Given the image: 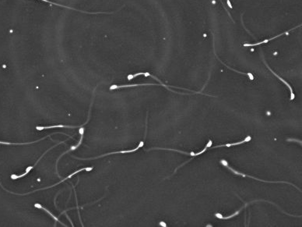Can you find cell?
<instances>
[{"label":"cell","mask_w":302,"mask_h":227,"mask_svg":"<svg viewBox=\"0 0 302 227\" xmlns=\"http://www.w3.org/2000/svg\"><path fill=\"white\" fill-rule=\"evenodd\" d=\"M221 163L222 165H224L225 167H227V169H229V170H230L231 172H233L235 174H236V175H238V176H241V177H249V178H252V179H254V180H258V181H260V182H264V183H288V184H290V185H292V186H294V187H296L297 188V190H299V191H300V190L299 189L298 187H297L295 186V185H294V184H292V183H288V182H286V181H266V180H260V179H258V178H255V177H252V176H249V175H246V174H244V173H240V172H238L237 170H235V169H234L233 168H231L230 166H228V163H227V162L226 161V160H224V159H222L221 161Z\"/></svg>","instance_id":"6da1fadb"},{"label":"cell","mask_w":302,"mask_h":227,"mask_svg":"<svg viewBox=\"0 0 302 227\" xmlns=\"http://www.w3.org/2000/svg\"><path fill=\"white\" fill-rule=\"evenodd\" d=\"M93 169V167H86V168H83V169H79V170H77V171H76V172H74V173H72V174H70L69 176H68L67 177H66L65 179H63V180H62L61 181H59L58 183H55V184H54V185H52V186H50V187H44V188H41V189H38V190H36V191H32V192H29V193H27V194H16V193H13V192H11V191H8V190H7V189H5V188L3 187L2 186V184H1V183H0V185H1V187H2V189H4L6 191H7V192H9V193H10V194H16V195H27V194H33V193H35V192H36V191H42V190H45V189H49V188H51V187H55V186H56V185H58V184H59L60 183H63V182H64L65 180H68V179H69V178H71V177H72L73 175H75V174H77V173H79L80 172H81V171H83V170H86V171H91Z\"/></svg>","instance_id":"7a4b0ae2"},{"label":"cell","mask_w":302,"mask_h":227,"mask_svg":"<svg viewBox=\"0 0 302 227\" xmlns=\"http://www.w3.org/2000/svg\"><path fill=\"white\" fill-rule=\"evenodd\" d=\"M144 145V142L143 141H141L140 143L139 144V145H138L137 147H136L135 149H132V150H125V151H114V152H111V153H107V154H105V155H100V156H97V157H94V158H77L76 156H72L74 157V158H77V159H80V160H93V159H97V158H103V157H105V156H107V155H113V154H125V153H132V152H134V151H137V150H139V148H142V146Z\"/></svg>","instance_id":"3957f363"},{"label":"cell","mask_w":302,"mask_h":227,"mask_svg":"<svg viewBox=\"0 0 302 227\" xmlns=\"http://www.w3.org/2000/svg\"><path fill=\"white\" fill-rule=\"evenodd\" d=\"M66 140H65V141H62V142H59V143H58V144H55V145H54V146H53V147H52V148H49V150H47V151H45V152H44V154H43V155H41V157H40V158H38V161H37V163H35V165H34V166H28V167H27V169H26V172H25V173H23V174H22V175H19V176H17V175H15V174H13V175H11V179H12V180H17V179H20V178H21V177H25V176H26V175H27V174H28V173H30V170H31V169H34V168H35V166H36V165H37V164H38V163H39V161H40V160H41V158H43V156H44V155H45V154H46V153H47V152H48V151H50V150H52V148H55V147H56V146H58V144H63V143H65V142H66Z\"/></svg>","instance_id":"277c9868"},{"label":"cell","mask_w":302,"mask_h":227,"mask_svg":"<svg viewBox=\"0 0 302 227\" xmlns=\"http://www.w3.org/2000/svg\"><path fill=\"white\" fill-rule=\"evenodd\" d=\"M93 102H94V98H93L92 102H91V106H90V109H89V114H88V119L86 122H85L84 124H86L87 122L89 121L90 120V116H91V106L93 105ZM83 124V125H84ZM83 125L82 126H66V125H55V126H37L36 129L38 130H47V129H51V128H79V127H82L83 126Z\"/></svg>","instance_id":"5b68a950"},{"label":"cell","mask_w":302,"mask_h":227,"mask_svg":"<svg viewBox=\"0 0 302 227\" xmlns=\"http://www.w3.org/2000/svg\"><path fill=\"white\" fill-rule=\"evenodd\" d=\"M139 75H144V76H146V77H151V78H154V79H155L156 81H159V83H160V84H161V85L163 86V87H166V88L168 89V90H169V91H171V92H174V93H176V94H181V95H186V94H185V93H179V92H174V91L171 90V89L170 88V87H172V86H167V85H165V84H164L163 83H162L161 81H160V80L158 79V78H156V77H154V76L151 75V74H150V73H138L133 74V75H132V74H130V75L128 76V80L133 79V78H136L137 76H139Z\"/></svg>","instance_id":"8992f818"},{"label":"cell","mask_w":302,"mask_h":227,"mask_svg":"<svg viewBox=\"0 0 302 227\" xmlns=\"http://www.w3.org/2000/svg\"><path fill=\"white\" fill-rule=\"evenodd\" d=\"M64 134V135L68 136V137H69V138H72V136H69V135H68V134H64V133L58 132V133H53V134H49V135L45 136V137H42V138L39 139V140H35V141H33V142H30V143H9V142H3V141H0V144H7V145H24V144H34V143H36V142H39L40 140H44V139L47 138V137H51V136H52V135H53V134Z\"/></svg>","instance_id":"52a82bcc"},{"label":"cell","mask_w":302,"mask_h":227,"mask_svg":"<svg viewBox=\"0 0 302 227\" xmlns=\"http://www.w3.org/2000/svg\"><path fill=\"white\" fill-rule=\"evenodd\" d=\"M263 62H264V63H265V64H266V66H267V67H268V69H269V70H270V71H271V72H272V73H273V75H275V76H276V78H278V79H279V80H280V81H282V82H283V84H285V85H286V86H287V87H288V88H289V89H290V100H294V92H293V89H292V87H290V84H288V83H287V82H286V81H284V80H283V78H280V76H279V75H277V74H276V73H274V72H273V71H272V69H270V68H269V66H268V64H267V63H266V61H265V59H264V58H263Z\"/></svg>","instance_id":"ba28073f"},{"label":"cell","mask_w":302,"mask_h":227,"mask_svg":"<svg viewBox=\"0 0 302 227\" xmlns=\"http://www.w3.org/2000/svg\"><path fill=\"white\" fill-rule=\"evenodd\" d=\"M145 85H160L162 86L161 84H128V85H112L110 87V90H113V89H118V88H122V87H136V86H145Z\"/></svg>","instance_id":"9c48e42d"},{"label":"cell","mask_w":302,"mask_h":227,"mask_svg":"<svg viewBox=\"0 0 302 227\" xmlns=\"http://www.w3.org/2000/svg\"><path fill=\"white\" fill-rule=\"evenodd\" d=\"M287 34H288L287 32H284V33H282V34H280V35H276V36L273 37V38H269V39H266V40H264V41H260V42L254 43V44H243V45H244V46H256V45H259L265 44V43H268V42H269V41H272V40H273V39H275V38H278V37L282 36V35H287Z\"/></svg>","instance_id":"30bf717a"},{"label":"cell","mask_w":302,"mask_h":227,"mask_svg":"<svg viewBox=\"0 0 302 227\" xmlns=\"http://www.w3.org/2000/svg\"><path fill=\"white\" fill-rule=\"evenodd\" d=\"M151 150H167V151H178V152H180V153L185 154V155H191V156H193V157L196 156V153H194V152H185V151H179V150H176V149H171V148H150V149H147L146 151H151Z\"/></svg>","instance_id":"8fae6325"},{"label":"cell","mask_w":302,"mask_h":227,"mask_svg":"<svg viewBox=\"0 0 302 227\" xmlns=\"http://www.w3.org/2000/svg\"><path fill=\"white\" fill-rule=\"evenodd\" d=\"M35 208H41V209H43V210H44V211H46V212H47V213H48V214H49V215H51V216H52V218H53V219H55V222H60V223H61V224H62V225H65V226H66V225H65V224H64V223H63V222H60V221H59V220H58V218H57V217H55V215H53V214H52V212H50V211H49V210H48V209H47V208H44V207H43V206H42V205H39V204H35Z\"/></svg>","instance_id":"7c38bea8"},{"label":"cell","mask_w":302,"mask_h":227,"mask_svg":"<svg viewBox=\"0 0 302 227\" xmlns=\"http://www.w3.org/2000/svg\"><path fill=\"white\" fill-rule=\"evenodd\" d=\"M287 141H296V142H298V143L301 144V141H300V140H296V139H287Z\"/></svg>","instance_id":"4fadbf2b"},{"label":"cell","mask_w":302,"mask_h":227,"mask_svg":"<svg viewBox=\"0 0 302 227\" xmlns=\"http://www.w3.org/2000/svg\"><path fill=\"white\" fill-rule=\"evenodd\" d=\"M227 5H228V7H230V8H232V6L230 2V0H227Z\"/></svg>","instance_id":"5bb4252c"}]
</instances>
